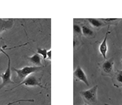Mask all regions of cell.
Listing matches in <instances>:
<instances>
[{"mask_svg": "<svg viewBox=\"0 0 122 105\" xmlns=\"http://www.w3.org/2000/svg\"><path fill=\"white\" fill-rule=\"evenodd\" d=\"M98 85H96L93 86L86 91H82L80 92L82 99L85 101V103L87 104H92L94 105L97 104V90H98Z\"/></svg>", "mask_w": 122, "mask_h": 105, "instance_id": "6da1fadb", "label": "cell"}, {"mask_svg": "<svg viewBox=\"0 0 122 105\" xmlns=\"http://www.w3.org/2000/svg\"><path fill=\"white\" fill-rule=\"evenodd\" d=\"M114 61L112 58L106 59L104 61L98 63V67L100 69L102 76H109L112 78L114 74Z\"/></svg>", "mask_w": 122, "mask_h": 105, "instance_id": "7a4b0ae2", "label": "cell"}, {"mask_svg": "<svg viewBox=\"0 0 122 105\" xmlns=\"http://www.w3.org/2000/svg\"><path fill=\"white\" fill-rule=\"evenodd\" d=\"M2 53H4L7 57L8 61H9V62H8V67H7V69L5 70V72L0 75V78H2V84L0 85V90H1L4 87V86L8 85V84H15V83H16V82H14L11 79V59H10V57L5 52V50L2 51Z\"/></svg>", "mask_w": 122, "mask_h": 105, "instance_id": "3957f363", "label": "cell"}, {"mask_svg": "<svg viewBox=\"0 0 122 105\" xmlns=\"http://www.w3.org/2000/svg\"><path fill=\"white\" fill-rule=\"evenodd\" d=\"M42 67L40 66H25L21 69H15L14 68L13 70L17 73L18 77L20 79H25V78L30 76V74L39 71Z\"/></svg>", "mask_w": 122, "mask_h": 105, "instance_id": "277c9868", "label": "cell"}, {"mask_svg": "<svg viewBox=\"0 0 122 105\" xmlns=\"http://www.w3.org/2000/svg\"><path fill=\"white\" fill-rule=\"evenodd\" d=\"M22 85H26V86H38V87H40L41 88H45L44 86L41 85L40 81L38 80L34 76H32V75L31 76H28L25 79L22 81V82H21L20 84H18L17 86H15V87H14L13 88H17L18 87H19V86Z\"/></svg>", "mask_w": 122, "mask_h": 105, "instance_id": "5b68a950", "label": "cell"}, {"mask_svg": "<svg viewBox=\"0 0 122 105\" xmlns=\"http://www.w3.org/2000/svg\"><path fill=\"white\" fill-rule=\"evenodd\" d=\"M73 76L75 78L76 81H80L83 82V83H85L87 86H89V81H88L85 72L83 71V69H82V67L79 65L76 66V69L74 70Z\"/></svg>", "mask_w": 122, "mask_h": 105, "instance_id": "8992f818", "label": "cell"}, {"mask_svg": "<svg viewBox=\"0 0 122 105\" xmlns=\"http://www.w3.org/2000/svg\"><path fill=\"white\" fill-rule=\"evenodd\" d=\"M110 33L109 31V26H108V31H107L105 36L103 39V41L100 43V46H99V52H100V54L102 56V57L104 58V59H107V53H108V44H107V40H108V36Z\"/></svg>", "mask_w": 122, "mask_h": 105, "instance_id": "52a82bcc", "label": "cell"}, {"mask_svg": "<svg viewBox=\"0 0 122 105\" xmlns=\"http://www.w3.org/2000/svg\"><path fill=\"white\" fill-rule=\"evenodd\" d=\"M82 28V33L84 37H87V38H93L95 37V30L91 27V25L88 23H84L81 24Z\"/></svg>", "mask_w": 122, "mask_h": 105, "instance_id": "ba28073f", "label": "cell"}, {"mask_svg": "<svg viewBox=\"0 0 122 105\" xmlns=\"http://www.w3.org/2000/svg\"><path fill=\"white\" fill-rule=\"evenodd\" d=\"M85 20L87 21L88 23L91 25V27L94 30H97V31L102 28L108 26L104 21H102L99 18H86Z\"/></svg>", "mask_w": 122, "mask_h": 105, "instance_id": "9c48e42d", "label": "cell"}, {"mask_svg": "<svg viewBox=\"0 0 122 105\" xmlns=\"http://www.w3.org/2000/svg\"><path fill=\"white\" fill-rule=\"evenodd\" d=\"M112 84L116 88H122V70H117L112 76Z\"/></svg>", "mask_w": 122, "mask_h": 105, "instance_id": "30bf717a", "label": "cell"}, {"mask_svg": "<svg viewBox=\"0 0 122 105\" xmlns=\"http://www.w3.org/2000/svg\"><path fill=\"white\" fill-rule=\"evenodd\" d=\"M14 20L9 18V19H2L0 18V34L5 31L9 30L13 27Z\"/></svg>", "mask_w": 122, "mask_h": 105, "instance_id": "8fae6325", "label": "cell"}, {"mask_svg": "<svg viewBox=\"0 0 122 105\" xmlns=\"http://www.w3.org/2000/svg\"><path fill=\"white\" fill-rule=\"evenodd\" d=\"M28 59L30 60V62H31L32 63H34L36 66H40V67H43L41 63V57L39 54L37 53H34L31 57H28Z\"/></svg>", "mask_w": 122, "mask_h": 105, "instance_id": "7c38bea8", "label": "cell"}, {"mask_svg": "<svg viewBox=\"0 0 122 105\" xmlns=\"http://www.w3.org/2000/svg\"><path fill=\"white\" fill-rule=\"evenodd\" d=\"M101 20L110 27L111 25H117L118 21H121V18H101Z\"/></svg>", "mask_w": 122, "mask_h": 105, "instance_id": "4fadbf2b", "label": "cell"}, {"mask_svg": "<svg viewBox=\"0 0 122 105\" xmlns=\"http://www.w3.org/2000/svg\"><path fill=\"white\" fill-rule=\"evenodd\" d=\"M73 32H74L76 36H77L79 37H81L82 36L81 25L79 24H74V25H73Z\"/></svg>", "mask_w": 122, "mask_h": 105, "instance_id": "5bb4252c", "label": "cell"}, {"mask_svg": "<svg viewBox=\"0 0 122 105\" xmlns=\"http://www.w3.org/2000/svg\"><path fill=\"white\" fill-rule=\"evenodd\" d=\"M37 54H41L42 56V57H43L44 61L47 59V49L37 48Z\"/></svg>", "mask_w": 122, "mask_h": 105, "instance_id": "9a60e30c", "label": "cell"}, {"mask_svg": "<svg viewBox=\"0 0 122 105\" xmlns=\"http://www.w3.org/2000/svg\"><path fill=\"white\" fill-rule=\"evenodd\" d=\"M22 101H29V102H33L34 100L33 99H30V100H15V101H13V102H10L6 105H12V104H17V103H19V102H22Z\"/></svg>", "mask_w": 122, "mask_h": 105, "instance_id": "2e32d148", "label": "cell"}, {"mask_svg": "<svg viewBox=\"0 0 122 105\" xmlns=\"http://www.w3.org/2000/svg\"><path fill=\"white\" fill-rule=\"evenodd\" d=\"M21 46H23V45H21ZM21 46H18V47H21ZM12 47V48H9L6 46H2V47L0 46V52H2V51H4V50H5V49H8V50H11V49L16 48V47Z\"/></svg>", "mask_w": 122, "mask_h": 105, "instance_id": "e0dca14e", "label": "cell"}, {"mask_svg": "<svg viewBox=\"0 0 122 105\" xmlns=\"http://www.w3.org/2000/svg\"><path fill=\"white\" fill-rule=\"evenodd\" d=\"M47 59H50V60L51 59V50H47Z\"/></svg>", "mask_w": 122, "mask_h": 105, "instance_id": "ac0fdd59", "label": "cell"}, {"mask_svg": "<svg viewBox=\"0 0 122 105\" xmlns=\"http://www.w3.org/2000/svg\"><path fill=\"white\" fill-rule=\"evenodd\" d=\"M105 105H112V104H105Z\"/></svg>", "mask_w": 122, "mask_h": 105, "instance_id": "d6986e66", "label": "cell"}, {"mask_svg": "<svg viewBox=\"0 0 122 105\" xmlns=\"http://www.w3.org/2000/svg\"><path fill=\"white\" fill-rule=\"evenodd\" d=\"M83 105H89V104H86V103H85V104H84Z\"/></svg>", "mask_w": 122, "mask_h": 105, "instance_id": "ffe728a7", "label": "cell"}, {"mask_svg": "<svg viewBox=\"0 0 122 105\" xmlns=\"http://www.w3.org/2000/svg\"><path fill=\"white\" fill-rule=\"evenodd\" d=\"M121 62H122V59H121Z\"/></svg>", "mask_w": 122, "mask_h": 105, "instance_id": "44dd1931", "label": "cell"}]
</instances>
